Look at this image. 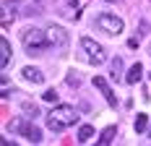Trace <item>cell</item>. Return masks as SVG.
I'll return each instance as SVG.
<instances>
[{"label": "cell", "mask_w": 151, "mask_h": 146, "mask_svg": "<svg viewBox=\"0 0 151 146\" xmlns=\"http://www.w3.org/2000/svg\"><path fill=\"white\" fill-rule=\"evenodd\" d=\"M76 123H78V112H76L70 104H58V107H52L50 115H47L50 131H65V128H70Z\"/></svg>", "instance_id": "cell-1"}, {"label": "cell", "mask_w": 151, "mask_h": 146, "mask_svg": "<svg viewBox=\"0 0 151 146\" xmlns=\"http://www.w3.org/2000/svg\"><path fill=\"white\" fill-rule=\"evenodd\" d=\"M24 47H26V52H29V55H39V52L50 50V47H52V42H50L47 31L26 29V31H24Z\"/></svg>", "instance_id": "cell-2"}, {"label": "cell", "mask_w": 151, "mask_h": 146, "mask_svg": "<svg viewBox=\"0 0 151 146\" xmlns=\"http://www.w3.org/2000/svg\"><path fill=\"white\" fill-rule=\"evenodd\" d=\"M81 50L86 52V60H89L91 65H102L107 60V52H104V47L99 42H94L91 37H81Z\"/></svg>", "instance_id": "cell-3"}, {"label": "cell", "mask_w": 151, "mask_h": 146, "mask_svg": "<svg viewBox=\"0 0 151 146\" xmlns=\"http://www.w3.org/2000/svg\"><path fill=\"white\" fill-rule=\"evenodd\" d=\"M96 29L107 31L109 37H117L122 31V18H117V16H112V13H102L96 18Z\"/></svg>", "instance_id": "cell-4"}, {"label": "cell", "mask_w": 151, "mask_h": 146, "mask_svg": "<svg viewBox=\"0 0 151 146\" xmlns=\"http://www.w3.org/2000/svg\"><path fill=\"white\" fill-rule=\"evenodd\" d=\"M21 136H24L29 144H39V141H42V131H39L34 123H24V125H21Z\"/></svg>", "instance_id": "cell-5"}, {"label": "cell", "mask_w": 151, "mask_h": 146, "mask_svg": "<svg viewBox=\"0 0 151 146\" xmlns=\"http://www.w3.org/2000/svg\"><path fill=\"white\" fill-rule=\"evenodd\" d=\"M47 37H50L52 47H65V44H68V34H65L60 26H50V29H47Z\"/></svg>", "instance_id": "cell-6"}, {"label": "cell", "mask_w": 151, "mask_h": 146, "mask_svg": "<svg viewBox=\"0 0 151 146\" xmlns=\"http://www.w3.org/2000/svg\"><path fill=\"white\" fill-rule=\"evenodd\" d=\"M94 86H96L99 91H102V94H104V99H107L109 104H112V107L117 104V97H115V91H112V89L107 86V81L102 78V76H94Z\"/></svg>", "instance_id": "cell-7"}, {"label": "cell", "mask_w": 151, "mask_h": 146, "mask_svg": "<svg viewBox=\"0 0 151 146\" xmlns=\"http://www.w3.org/2000/svg\"><path fill=\"white\" fill-rule=\"evenodd\" d=\"M11 44H8V39L3 37L0 39V68H8V63H11Z\"/></svg>", "instance_id": "cell-8"}, {"label": "cell", "mask_w": 151, "mask_h": 146, "mask_svg": "<svg viewBox=\"0 0 151 146\" xmlns=\"http://www.w3.org/2000/svg\"><path fill=\"white\" fill-rule=\"evenodd\" d=\"M24 78L29 84H42L45 81V73L39 71V68H24Z\"/></svg>", "instance_id": "cell-9"}, {"label": "cell", "mask_w": 151, "mask_h": 146, "mask_svg": "<svg viewBox=\"0 0 151 146\" xmlns=\"http://www.w3.org/2000/svg\"><path fill=\"white\" fill-rule=\"evenodd\" d=\"M141 76H143V65H141V63H133L130 71H128V76H125V81H128V84H138Z\"/></svg>", "instance_id": "cell-10"}, {"label": "cell", "mask_w": 151, "mask_h": 146, "mask_svg": "<svg viewBox=\"0 0 151 146\" xmlns=\"http://www.w3.org/2000/svg\"><path fill=\"white\" fill-rule=\"evenodd\" d=\"M91 138H94V125H81V131H78V141H81V144H89Z\"/></svg>", "instance_id": "cell-11"}, {"label": "cell", "mask_w": 151, "mask_h": 146, "mask_svg": "<svg viewBox=\"0 0 151 146\" xmlns=\"http://www.w3.org/2000/svg\"><path fill=\"white\" fill-rule=\"evenodd\" d=\"M115 136H117V128H115V125H109V128H104V131H102L99 144H112V141H115Z\"/></svg>", "instance_id": "cell-12"}, {"label": "cell", "mask_w": 151, "mask_h": 146, "mask_svg": "<svg viewBox=\"0 0 151 146\" xmlns=\"http://www.w3.org/2000/svg\"><path fill=\"white\" fill-rule=\"evenodd\" d=\"M109 73H112V78H120L122 76V60L120 58L109 60Z\"/></svg>", "instance_id": "cell-13"}, {"label": "cell", "mask_w": 151, "mask_h": 146, "mask_svg": "<svg viewBox=\"0 0 151 146\" xmlns=\"http://www.w3.org/2000/svg\"><path fill=\"white\" fill-rule=\"evenodd\" d=\"M146 125H149V117L143 115V112L136 115V133H143V131H146Z\"/></svg>", "instance_id": "cell-14"}, {"label": "cell", "mask_w": 151, "mask_h": 146, "mask_svg": "<svg viewBox=\"0 0 151 146\" xmlns=\"http://www.w3.org/2000/svg\"><path fill=\"white\" fill-rule=\"evenodd\" d=\"M21 107H24V112H26V115H39V107H37V104H31V102H24Z\"/></svg>", "instance_id": "cell-15"}, {"label": "cell", "mask_w": 151, "mask_h": 146, "mask_svg": "<svg viewBox=\"0 0 151 146\" xmlns=\"http://www.w3.org/2000/svg\"><path fill=\"white\" fill-rule=\"evenodd\" d=\"M42 99H45V102H52V104H55V102H58V91H55V89H47Z\"/></svg>", "instance_id": "cell-16"}, {"label": "cell", "mask_w": 151, "mask_h": 146, "mask_svg": "<svg viewBox=\"0 0 151 146\" xmlns=\"http://www.w3.org/2000/svg\"><path fill=\"white\" fill-rule=\"evenodd\" d=\"M76 76H78V73H70V76H68V86H78V78H76Z\"/></svg>", "instance_id": "cell-17"}, {"label": "cell", "mask_w": 151, "mask_h": 146, "mask_svg": "<svg viewBox=\"0 0 151 146\" xmlns=\"http://www.w3.org/2000/svg\"><path fill=\"white\" fill-rule=\"evenodd\" d=\"M107 3H112V0H107Z\"/></svg>", "instance_id": "cell-18"}]
</instances>
